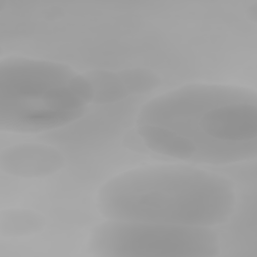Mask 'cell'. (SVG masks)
Listing matches in <instances>:
<instances>
[{
	"instance_id": "3",
	"label": "cell",
	"mask_w": 257,
	"mask_h": 257,
	"mask_svg": "<svg viewBox=\"0 0 257 257\" xmlns=\"http://www.w3.org/2000/svg\"><path fill=\"white\" fill-rule=\"evenodd\" d=\"M92 82L59 62L10 56L0 61V130L37 134L81 118L95 97Z\"/></svg>"
},
{
	"instance_id": "2",
	"label": "cell",
	"mask_w": 257,
	"mask_h": 257,
	"mask_svg": "<svg viewBox=\"0 0 257 257\" xmlns=\"http://www.w3.org/2000/svg\"><path fill=\"white\" fill-rule=\"evenodd\" d=\"M110 220L214 227L227 222L236 193L224 176L188 165H154L122 172L98 191Z\"/></svg>"
},
{
	"instance_id": "5",
	"label": "cell",
	"mask_w": 257,
	"mask_h": 257,
	"mask_svg": "<svg viewBox=\"0 0 257 257\" xmlns=\"http://www.w3.org/2000/svg\"><path fill=\"white\" fill-rule=\"evenodd\" d=\"M58 153L44 146L19 145L6 148L1 153V168L7 174L19 176H39L50 171L39 165V159L57 155Z\"/></svg>"
},
{
	"instance_id": "1",
	"label": "cell",
	"mask_w": 257,
	"mask_h": 257,
	"mask_svg": "<svg viewBox=\"0 0 257 257\" xmlns=\"http://www.w3.org/2000/svg\"><path fill=\"white\" fill-rule=\"evenodd\" d=\"M137 133L152 152L183 162L228 165L257 156V94L239 85L191 83L147 101Z\"/></svg>"
},
{
	"instance_id": "4",
	"label": "cell",
	"mask_w": 257,
	"mask_h": 257,
	"mask_svg": "<svg viewBox=\"0 0 257 257\" xmlns=\"http://www.w3.org/2000/svg\"><path fill=\"white\" fill-rule=\"evenodd\" d=\"M88 249L100 257H214L220 242L211 227L106 219L92 230Z\"/></svg>"
},
{
	"instance_id": "6",
	"label": "cell",
	"mask_w": 257,
	"mask_h": 257,
	"mask_svg": "<svg viewBox=\"0 0 257 257\" xmlns=\"http://www.w3.org/2000/svg\"><path fill=\"white\" fill-rule=\"evenodd\" d=\"M40 220L32 213L7 210L1 213L0 230L4 236H16L33 232L38 229Z\"/></svg>"
}]
</instances>
